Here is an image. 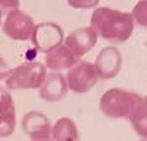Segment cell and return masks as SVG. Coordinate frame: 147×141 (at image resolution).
I'll return each instance as SVG.
<instances>
[{
    "label": "cell",
    "instance_id": "6da1fadb",
    "mask_svg": "<svg viewBox=\"0 0 147 141\" xmlns=\"http://www.w3.org/2000/svg\"><path fill=\"white\" fill-rule=\"evenodd\" d=\"M134 19L127 12L110 7H97L90 19V27L97 37L112 43H125L134 32Z\"/></svg>",
    "mask_w": 147,
    "mask_h": 141
},
{
    "label": "cell",
    "instance_id": "7a4b0ae2",
    "mask_svg": "<svg viewBox=\"0 0 147 141\" xmlns=\"http://www.w3.org/2000/svg\"><path fill=\"white\" fill-rule=\"evenodd\" d=\"M46 65L41 62H25L10 69L6 77V90L40 88L46 79Z\"/></svg>",
    "mask_w": 147,
    "mask_h": 141
},
{
    "label": "cell",
    "instance_id": "3957f363",
    "mask_svg": "<svg viewBox=\"0 0 147 141\" xmlns=\"http://www.w3.org/2000/svg\"><path fill=\"white\" fill-rule=\"evenodd\" d=\"M132 104V91L122 88H110L100 97V110L112 119L128 117Z\"/></svg>",
    "mask_w": 147,
    "mask_h": 141
},
{
    "label": "cell",
    "instance_id": "277c9868",
    "mask_svg": "<svg viewBox=\"0 0 147 141\" xmlns=\"http://www.w3.org/2000/svg\"><path fill=\"white\" fill-rule=\"evenodd\" d=\"M68 90L75 94H85L88 93L94 85L99 77L96 74L93 63L87 60L77 62L71 69H68V75L65 77Z\"/></svg>",
    "mask_w": 147,
    "mask_h": 141
},
{
    "label": "cell",
    "instance_id": "5b68a950",
    "mask_svg": "<svg viewBox=\"0 0 147 141\" xmlns=\"http://www.w3.org/2000/svg\"><path fill=\"white\" fill-rule=\"evenodd\" d=\"M31 43L38 52L49 53L50 50L56 49L65 40L63 30L55 22H41L34 25L31 34Z\"/></svg>",
    "mask_w": 147,
    "mask_h": 141
},
{
    "label": "cell",
    "instance_id": "8992f818",
    "mask_svg": "<svg viewBox=\"0 0 147 141\" xmlns=\"http://www.w3.org/2000/svg\"><path fill=\"white\" fill-rule=\"evenodd\" d=\"M3 32L6 37L15 41H27L31 38V34L34 30V21L32 18L25 13L21 9H13L7 12V16L5 19Z\"/></svg>",
    "mask_w": 147,
    "mask_h": 141
},
{
    "label": "cell",
    "instance_id": "52a82bcc",
    "mask_svg": "<svg viewBox=\"0 0 147 141\" xmlns=\"http://www.w3.org/2000/svg\"><path fill=\"white\" fill-rule=\"evenodd\" d=\"M93 66L100 79H112L122 68V54L115 46L103 47L97 54Z\"/></svg>",
    "mask_w": 147,
    "mask_h": 141
},
{
    "label": "cell",
    "instance_id": "ba28073f",
    "mask_svg": "<svg viewBox=\"0 0 147 141\" xmlns=\"http://www.w3.org/2000/svg\"><path fill=\"white\" fill-rule=\"evenodd\" d=\"M21 126L32 141H50L52 124L49 117L38 110H31L24 115Z\"/></svg>",
    "mask_w": 147,
    "mask_h": 141
},
{
    "label": "cell",
    "instance_id": "9c48e42d",
    "mask_svg": "<svg viewBox=\"0 0 147 141\" xmlns=\"http://www.w3.org/2000/svg\"><path fill=\"white\" fill-rule=\"evenodd\" d=\"M63 44L71 50V53L77 59L87 54L97 44V34L91 27H84L72 31L63 40Z\"/></svg>",
    "mask_w": 147,
    "mask_h": 141
},
{
    "label": "cell",
    "instance_id": "30bf717a",
    "mask_svg": "<svg viewBox=\"0 0 147 141\" xmlns=\"http://www.w3.org/2000/svg\"><path fill=\"white\" fill-rule=\"evenodd\" d=\"M16 126V110L13 99L9 90L0 87V137H9L13 134Z\"/></svg>",
    "mask_w": 147,
    "mask_h": 141
},
{
    "label": "cell",
    "instance_id": "8fae6325",
    "mask_svg": "<svg viewBox=\"0 0 147 141\" xmlns=\"http://www.w3.org/2000/svg\"><path fill=\"white\" fill-rule=\"evenodd\" d=\"M66 94H68V84L62 74L53 72V74L46 75V79L38 91V96L41 100L55 103V101L62 100Z\"/></svg>",
    "mask_w": 147,
    "mask_h": 141
},
{
    "label": "cell",
    "instance_id": "7c38bea8",
    "mask_svg": "<svg viewBox=\"0 0 147 141\" xmlns=\"http://www.w3.org/2000/svg\"><path fill=\"white\" fill-rule=\"evenodd\" d=\"M129 121L131 125L141 138H146L147 135V103L143 94L132 91V104L129 109Z\"/></svg>",
    "mask_w": 147,
    "mask_h": 141
},
{
    "label": "cell",
    "instance_id": "4fadbf2b",
    "mask_svg": "<svg viewBox=\"0 0 147 141\" xmlns=\"http://www.w3.org/2000/svg\"><path fill=\"white\" fill-rule=\"evenodd\" d=\"M78 62V59L71 53V50L62 43L56 49L46 53V68L59 72V70H68Z\"/></svg>",
    "mask_w": 147,
    "mask_h": 141
},
{
    "label": "cell",
    "instance_id": "5bb4252c",
    "mask_svg": "<svg viewBox=\"0 0 147 141\" xmlns=\"http://www.w3.org/2000/svg\"><path fill=\"white\" fill-rule=\"evenodd\" d=\"M80 131L72 119L60 117L52 126L50 141H80Z\"/></svg>",
    "mask_w": 147,
    "mask_h": 141
},
{
    "label": "cell",
    "instance_id": "9a60e30c",
    "mask_svg": "<svg viewBox=\"0 0 147 141\" xmlns=\"http://www.w3.org/2000/svg\"><path fill=\"white\" fill-rule=\"evenodd\" d=\"M131 18L134 19V22H138L141 27L146 25V0H141V2L134 7L132 13H129Z\"/></svg>",
    "mask_w": 147,
    "mask_h": 141
},
{
    "label": "cell",
    "instance_id": "2e32d148",
    "mask_svg": "<svg viewBox=\"0 0 147 141\" xmlns=\"http://www.w3.org/2000/svg\"><path fill=\"white\" fill-rule=\"evenodd\" d=\"M100 0H68V5L74 9H91L99 5Z\"/></svg>",
    "mask_w": 147,
    "mask_h": 141
},
{
    "label": "cell",
    "instance_id": "e0dca14e",
    "mask_svg": "<svg viewBox=\"0 0 147 141\" xmlns=\"http://www.w3.org/2000/svg\"><path fill=\"white\" fill-rule=\"evenodd\" d=\"M18 6H19V0H0V9L13 10L18 9Z\"/></svg>",
    "mask_w": 147,
    "mask_h": 141
},
{
    "label": "cell",
    "instance_id": "ac0fdd59",
    "mask_svg": "<svg viewBox=\"0 0 147 141\" xmlns=\"http://www.w3.org/2000/svg\"><path fill=\"white\" fill-rule=\"evenodd\" d=\"M9 72H10V68H9L7 62L5 60L2 56H0V81L6 79V77L9 75Z\"/></svg>",
    "mask_w": 147,
    "mask_h": 141
},
{
    "label": "cell",
    "instance_id": "d6986e66",
    "mask_svg": "<svg viewBox=\"0 0 147 141\" xmlns=\"http://www.w3.org/2000/svg\"><path fill=\"white\" fill-rule=\"evenodd\" d=\"M2 18H3V12H2V9H0V25H2Z\"/></svg>",
    "mask_w": 147,
    "mask_h": 141
},
{
    "label": "cell",
    "instance_id": "ffe728a7",
    "mask_svg": "<svg viewBox=\"0 0 147 141\" xmlns=\"http://www.w3.org/2000/svg\"><path fill=\"white\" fill-rule=\"evenodd\" d=\"M143 141H144V140H143Z\"/></svg>",
    "mask_w": 147,
    "mask_h": 141
}]
</instances>
